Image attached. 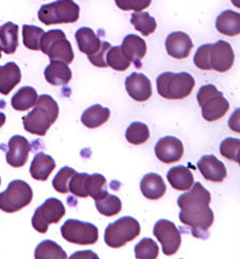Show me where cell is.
<instances>
[{"label":"cell","mask_w":240,"mask_h":259,"mask_svg":"<svg viewBox=\"0 0 240 259\" xmlns=\"http://www.w3.org/2000/svg\"><path fill=\"white\" fill-rule=\"evenodd\" d=\"M193 185L190 191L179 197L180 220L189 226L195 238L205 239L209 237L208 231L215 220L214 212L210 207L212 196L200 182Z\"/></svg>","instance_id":"cell-1"},{"label":"cell","mask_w":240,"mask_h":259,"mask_svg":"<svg viewBox=\"0 0 240 259\" xmlns=\"http://www.w3.org/2000/svg\"><path fill=\"white\" fill-rule=\"evenodd\" d=\"M234 61V51L231 45L224 40L200 47L194 56V64L197 68L207 71L216 70L221 73L229 71Z\"/></svg>","instance_id":"cell-2"},{"label":"cell","mask_w":240,"mask_h":259,"mask_svg":"<svg viewBox=\"0 0 240 259\" xmlns=\"http://www.w3.org/2000/svg\"><path fill=\"white\" fill-rule=\"evenodd\" d=\"M58 116L59 106L57 102L50 95H42L34 105V109L23 116L22 120L27 132L33 135L45 136Z\"/></svg>","instance_id":"cell-3"},{"label":"cell","mask_w":240,"mask_h":259,"mask_svg":"<svg viewBox=\"0 0 240 259\" xmlns=\"http://www.w3.org/2000/svg\"><path fill=\"white\" fill-rule=\"evenodd\" d=\"M195 88V79L187 72H164L157 77L158 94L168 100H182L189 97Z\"/></svg>","instance_id":"cell-4"},{"label":"cell","mask_w":240,"mask_h":259,"mask_svg":"<svg viewBox=\"0 0 240 259\" xmlns=\"http://www.w3.org/2000/svg\"><path fill=\"white\" fill-rule=\"evenodd\" d=\"M68 189L78 198L91 197L95 201L108 196L107 179L100 174L75 173L68 183Z\"/></svg>","instance_id":"cell-5"},{"label":"cell","mask_w":240,"mask_h":259,"mask_svg":"<svg viewBox=\"0 0 240 259\" xmlns=\"http://www.w3.org/2000/svg\"><path fill=\"white\" fill-rule=\"evenodd\" d=\"M197 101L202 109V116L208 121H216L228 112L230 104L214 84H207L200 88L197 94Z\"/></svg>","instance_id":"cell-6"},{"label":"cell","mask_w":240,"mask_h":259,"mask_svg":"<svg viewBox=\"0 0 240 259\" xmlns=\"http://www.w3.org/2000/svg\"><path fill=\"white\" fill-rule=\"evenodd\" d=\"M80 18V7L74 0H57L43 6L39 11V19L47 26L76 23Z\"/></svg>","instance_id":"cell-7"},{"label":"cell","mask_w":240,"mask_h":259,"mask_svg":"<svg viewBox=\"0 0 240 259\" xmlns=\"http://www.w3.org/2000/svg\"><path fill=\"white\" fill-rule=\"evenodd\" d=\"M41 51L48 55L51 61L71 64L75 59L72 44L67 40L64 32L59 29L45 32L41 40Z\"/></svg>","instance_id":"cell-8"},{"label":"cell","mask_w":240,"mask_h":259,"mask_svg":"<svg viewBox=\"0 0 240 259\" xmlns=\"http://www.w3.org/2000/svg\"><path fill=\"white\" fill-rule=\"evenodd\" d=\"M141 234V224L135 218L125 216L111 223L105 233L106 244L111 248H121Z\"/></svg>","instance_id":"cell-9"},{"label":"cell","mask_w":240,"mask_h":259,"mask_svg":"<svg viewBox=\"0 0 240 259\" xmlns=\"http://www.w3.org/2000/svg\"><path fill=\"white\" fill-rule=\"evenodd\" d=\"M32 199L33 191L30 185L22 180H14L0 193V210L6 213L18 212L28 206Z\"/></svg>","instance_id":"cell-10"},{"label":"cell","mask_w":240,"mask_h":259,"mask_svg":"<svg viewBox=\"0 0 240 259\" xmlns=\"http://www.w3.org/2000/svg\"><path fill=\"white\" fill-rule=\"evenodd\" d=\"M61 235L67 242L77 245H93L98 241L97 226L89 222L68 219L61 226Z\"/></svg>","instance_id":"cell-11"},{"label":"cell","mask_w":240,"mask_h":259,"mask_svg":"<svg viewBox=\"0 0 240 259\" xmlns=\"http://www.w3.org/2000/svg\"><path fill=\"white\" fill-rule=\"evenodd\" d=\"M65 215V207L61 201L55 198L48 199L40 206L32 217V226L41 234L48 232L49 225L58 223Z\"/></svg>","instance_id":"cell-12"},{"label":"cell","mask_w":240,"mask_h":259,"mask_svg":"<svg viewBox=\"0 0 240 259\" xmlns=\"http://www.w3.org/2000/svg\"><path fill=\"white\" fill-rule=\"evenodd\" d=\"M154 236L160 242L165 255H175L182 244L181 233L177 225L166 219L159 220L154 226Z\"/></svg>","instance_id":"cell-13"},{"label":"cell","mask_w":240,"mask_h":259,"mask_svg":"<svg viewBox=\"0 0 240 259\" xmlns=\"http://www.w3.org/2000/svg\"><path fill=\"white\" fill-rule=\"evenodd\" d=\"M158 159L164 164H174L180 161L184 155L183 142L173 136H167L158 141L155 146Z\"/></svg>","instance_id":"cell-14"},{"label":"cell","mask_w":240,"mask_h":259,"mask_svg":"<svg viewBox=\"0 0 240 259\" xmlns=\"http://www.w3.org/2000/svg\"><path fill=\"white\" fill-rule=\"evenodd\" d=\"M125 87L129 96L137 102L148 101L153 94L152 82L143 73H131L126 78Z\"/></svg>","instance_id":"cell-15"},{"label":"cell","mask_w":240,"mask_h":259,"mask_svg":"<svg viewBox=\"0 0 240 259\" xmlns=\"http://www.w3.org/2000/svg\"><path fill=\"white\" fill-rule=\"evenodd\" d=\"M7 163L14 168L23 167L28 160L31 150L28 140L20 135L12 137L8 143Z\"/></svg>","instance_id":"cell-16"},{"label":"cell","mask_w":240,"mask_h":259,"mask_svg":"<svg viewBox=\"0 0 240 259\" xmlns=\"http://www.w3.org/2000/svg\"><path fill=\"white\" fill-rule=\"evenodd\" d=\"M166 51L169 56L175 59H186L193 50V41L185 32H173L165 41Z\"/></svg>","instance_id":"cell-17"},{"label":"cell","mask_w":240,"mask_h":259,"mask_svg":"<svg viewBox=\"0 0 240 259\" xmlns=\"http://www.w3.org/2000/svg\"><path fill=\"white\" fill-rule=\"evenodd\" d=\"M120 48L124 56L130 62L134 63L136 68L141 69L143 66L142 61L145 58L148 50L146 41L139 35L129 34L124 38L122 47Z\"/></svg>","instance_id":"cell-18"},{"label":"cell","mask_w":240,"mask_h":259,"mask_svg":"<svg viewBox=\"0 0 240 259\" xmlns=\"http://www.w3.org/2000/svg\"><path fill=\"white\" fill-rule=\"evenodd\" d=\"M197 168L202 176L212 182H222L227 177L225 165L215 155H203L197 163Z\"/></svg>","instance_id":"cell-19"},{"label":"cell","mask_w":240,"mask_h":259,"mask_svg":"<svg viewBox=\"0 0 240 259\" xmlns=\"http://www.w3.org/2000/svg\"><path fill=\"white\" fill-rule=\"evenodd\" d=\"M45 77L52 85H66L72 80L73 72L68 64L61 61H51L45 70Z\"/></svg>","instance_id":"cell-20"},{"label":"cell","mask_w":240,"mask_h":259,"mask_svg":"<svg viewBox=\"0 0 240 259\" xmlns=\"http://www.w3.org/2000/svg\"><path fill=\"white\" fill-rule=\"evenodd\" d=\"M55 168L56 163L54 158L48 154H45L44 152H40L34 156L32 160L30 166V175L36 180L47 181Z\"/></svg>","instance_id":"cell-21"},{"label":"cell","mask_w":240,"mask_h":259,"mask_svg":"<svg viewBox=\"0 0 240 259\" xmlns=\"http://www.w3.org/2000/svg\"><path fill=\"white\" fill-rule=\"evenodd\" d=\"M166 184L163 178L156 173L144 176L141 182V190L144 197L149 200H159L166 192Z\"/></svg>","instance_id":"cell-22"},{"label":"cell","mask_w":240,"mask_h":259,"mask_svg":"<svg viewBox=\"0 0 240 259\" xmlns=\"http://www.w3.org/2000/svg\"><path fill=\"white\" fill-rule=\"evenodd\" d=\"M22 74L18 65L14 62L0 66V94L9 95L21 81Z\"/></svg>","instance_id":"cell-23"},{"label":"cell","mask_w":240,"mask_h":259,"mask_svg":"<svg viewBox=\"0 0 240 259\" xmlns=\"http://www.w3.org/2000/svg\"><path fill=\"white\" fill-rule=\"evenodd\" d=\"M76 39L79 50L88 57L94 56L101 48L102 41L95 34V32L88 27L80 28L76 32Z\"/></svg>","instance_id":"cell-24"},{"label":"cell","mask_w":240,"mask_h":259,"mask_svg":"<svg viewBox=\"0 0 240 259\" xmlns=\"http://www.w3.org/2000/svg\"><path fill=\"white\" fill-rule=\"evenodd\" d=\"M167 179L171 186L181 191L189 190L194 184L193 173L185 166L171 168L167 173Z\"/></svg>","instance_id":"cell-25"},{"label":"cell","mask_w":240,"mask_h":259,"mask_svg":"<svg viewBox=\"0 0 240 259\" xmlns=\"http://www.w3.org/2000/svg\"><path fill=\"white\" fill-rule=\"evenodd\" d=\"M216 27L221 34L236 36L240 33V15L230 10L223 12L217 19Z\"/></svg>","instance_id":"cell-26"},{"label":"cell","mask_w":240,"mask_h":259,"mask_svg":"<svg viewBox=\"0 0 240 259\" xmlns=\"http://www.w3.org/2000/svg\"><path fill=\"white\" fill-rule=\"evenodd\" d=\"M0 47L8 54H14L19 47V26L8 22L0 27Z\"/></svg>","instance_id":"cell-27"},{"label":"cell","mask_w":240,"mask_h":259,"mask_svg":"<svg viewBox=\"0 0 240 259\" xmlns=\"http://www.w3.org/2000/svg\"><path fill=\"white\" fill-rule=\"evenodd\" d=\"M111 116V110L99 104L86 109L82 115V122L89 128H96L105 124Z\"/></svg>","instance_id":"cell-28"},{"label":"cell","mask_w":240,"mask_h":259,"mask_svg":"<svg viewBox=\"0 0 240 259\" xmlns=\"http://www.w3.org/2000/svg\"><path fill=\"white\" fill-rule=\"evenodd\" d=\"M39 99V95L36 89L31 87L21 88L12 98L11 104L15 110L26 111L34 107Z\"/></svg>","instance_id":"cell-29"},{"label":"cell","mask_w":240,"mask_h":259,"mask_svg":"<svg viewBox=\"0 0 240 259\" xmlns=\"http://www.w3.org/2000/svg\"><path fill=\"white\" fill-rule=\"evenodd\" d=\"M131 24L144 36L153 34L157 28L156 20L147 12H135L131 16Z\"/></svg>","instance_id":"cell-30"},{"label":"cell","mask_w":240,"mask_h":259,"mask_svg":"<svg viewBox=\"0 0 240 259\" xmlns=\"http://www.w3.org/2000/svg\"><path fill=\"white\" fill-rule=\"evenodd\" d=\"M34 257L37 259H66L67 254L57 243L47 240L37 247Z\"/></svg>","instance_id":"cell-31"},{"label":"cell","mask_w":240,"mask_h":259,"mask_svg":"<svg viewBox=\"0 0 240 259\" xmlns=\"http://www.w3.org/2000/svg\"><path fill=\"white\" fill-rule=\"evenodd\" d=\"M126 139L129 143L141 145L150 139V130L144 122H132L126 131Z\"/></svg>","instance_id":"cell-32"},{"label":"cell","mask_w":240,"mask_h":259,"mask_svg":"<svg viewBox=\"0 0 240 259\" xmlns=\"http://www.w3.org/2000/svg\"><path fill=\"white\" fill-rule=\"evenodd\" d=\"M45 33L44 29L32 26L24 25L23 26V44L24 46L31 51H41V40Z\"/></svg>","instance_id":"cell-33"},{"label":"cell","mask_w":240,"mask_h":259,"mask_svg":"<svg viewBox=\"0 0 240 259\" xmlns=\"http://www.w3.org/2000/svg\"><path fill=\"white\" fill-rule=\"evenodd\" d=\"M96 208L98 212L107 217H112L119 214L122 210V202L121 200L114 196V194L108 193L104 199H100L95 201Z\"/></svg>","instance_id":"cell-34"},{"label":"cell","mask_w":240,"mask_h":259,"mask_svg":"<svg viewBox=\"0 0 240 259\" xmlns=\"http://www.w3.org/2000/svg\"><path fill=\"white\" fill-rule=\"evenodd\" d=\"M108 67L117 71H125L130 67V61L124 56L120 47L111 48L107 54Z\"/></svg>","instance_id":"cell-35"},{"label":"cell","mask_w":240,"mask_h":259,"mask_svg":"<svg viewBox=\"0 0 240 259\" xmlns=\"http://www.w3.org/2000/svg\"><path fill=\"white\" fill-rule=\"evenodd\" d=\"M135 257L137 259H155L159 255L157 243L149 238L143 239L135 246Z\"/></svg>","instance_id":"cell-36"},{"label":"cell","mask_w":240,"mask_h":259,"mask_svg":"<svg viewBox=\"0 0 240 259\" xmlns=\"http://www.w3.org/2000/svg\"><path fill=\"white\" fill-rule=\"evenodd\" d=\"M221 154L236 163H240V140L236 138L225 139L220 146Z\"/></svg>","instance_id":"cell-37"},{"label":"cell","mask_w":240,"mask_h":259,"mask_svg":"<svg viewBox=\"0 0 240 259\" xmlns=\"http://www.w3.org/2000/svg\"><path fill=\"white\" fill-rule=\"evenodd\" d=\"M75 173L76 171L73 168H70V167L62 168L53 179L52 183H53L54 189L60 193L70 192V190H68V183H70V180Z\"/></svg>","instance_id":"cell-38"},{"label":"cell","mask_w":240,"mask_h":259,"mask_svg":"<svg viewBox=\"0 0 240 259\" xmlns=\"http://www.w3.org/2000/svg\"><path fill=\"white\" fill-rule=\"evenodd\" d=\"M117 7L122 11H134V12H142L148 9L152 0H115Z\"/></svg>","instance_id":"cell-39"},{"label":"cell","mask_w":240,"mask_h":259,"mask_svg":"<svg viewBox=\"0 0 240 259\" xmlns=\"http://www.w3.org/2000/svg\"><path fill=\"white\" fill-rule=\"evenodd\" d=\"M111 48L112 47H111V45L109 42L102 41L100 50L94 56L88 57L89 61L96 67H99V68H106V67H108L106 58H107V54L111 50Z\"/></svg>","instance_id":"cell-40"},{"label":"cell","mask_w":240,"mask_h":259,"mask_svg":"<svg viewBox=\"0 0 240 259\" xmlns=\"http://www.w3.org/2000/svg\"><path fill=\"white\" fill-rule=\"evenodd\" d=\"M6 120H7L6 114L3 113V112H0V127H2L6 123Z\"/></svg>","instance_id":"cell-41"},{"label":"cell","mask_w":240,"mask_h":259,"mask_svg":"<svg viewBox=\"0 0 240 259\" xmlns=\"http://www.w3.org/2000/svg\"><path fill=\"white\" fill-rule=\"evenodd\" d=\"M2 52H3V49H2V47H0V58H2Z\"/></svg>","instance_id":"cell-42"},{"label":"cell","mask_w":240,"mask_h":259,"mask_svg":"<svg viewBox=\"0 0 240 259\" xmlns=\"http://www.w3.org/2000/svg\"><path fill=\"white\" fill-rule=\"evenodd\" d=\"M0 184H2V178H0Z\"/></svg>","instance_id":"cell-43"}]
</instances>
